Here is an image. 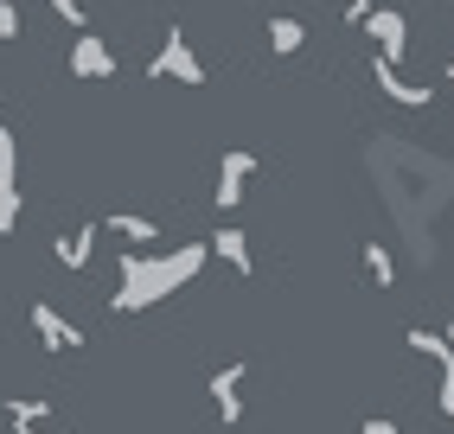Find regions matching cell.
<instances>
[{
  "mask_svg": "<svg viewBox=\"0 0 454 434\" xmlns=\"http://www.w3.org/2000/svg\"><path fill=\"white\" fill-rule=\"evenodd\" d=\"M365 275H372V288H397V256L384 243H365Z\"/></svg>",
  "mask_w": 454,
  "mask_h": 434,
  "instance_id": "cell-14",
  "label": "cell"
},
{
  "mask_svg": "<svg viewBox=\"0 0 454 434\" xmlns=\"http://www.w3.org/2000/svg\"><path fill=\"white\" fill-rule=\"evenodd\" d=\"M301 45H308V26H301L294 13H276V19H269V51H276V58H294Z\"/></svg>",
  "mask_w": 454,
  "mask_h": 434,
  "instance_id": "cell-13",
  "label": "cell"
},
{
  "mask_svg": "<svg viewBox=\"0 0 454 434\" xmlns=\"http://www.w3.org/2000/svg\"><path fill=\"white\" fill-rule=\"evenodd\" d=\"M358 26L372 33V45H378V58H384V65H403V51H410V19H403L397 7H372Z\"/></svg>",
  "mask_w": 454,
  "mask_h": 434,
  "instance_id": "cell-5",
  "label": "cell"
},
{
  "mask_svg": "<svg viewBox=\"0 0 454 434\" xmlns=\"http://www.w3.org/2000/svg\"><path fill=\"white\" fill-rule=\"evenodd\" d=\"M372 83H378L397 109H429V103H435V97H429V83H410L397 65H384V58H372Z\"/></svg>",
  "mask_w": 454,
  "mask_h": 434,
  "instance_id": "cell-9",
  "label": "cell"
},
{
  "mask_svg": "<svg viewBox=\"0 0 454 434\" xmlns=\"http://www.w3.org/2000/svg\"><path fill=\"white\" fill-rule=\"evenodd\" d=\"M442 345H448V352H454V320H448V326H442Z\"/></svg>",
  "mask_w": 454,
  "mask_h": 434,
  "instance_id": "cell-20",
  "label": "cell"
},
{
  "mask_svg": "<svg viewBox=\"0 0 454 434\" xmlns=\"http://www.w3.org/2000/svg\"><path fill=\"white\" fill-rule=\"evenodd\" d=\"M26 320H33V332H39V345H45V352H83L77 320H71V314H58L51 300H33V314H26Z\"/></svg>",
  "mask_w": 454,
  "mask_h": 434,
  "instance_id": "cell-6",
  "label": "cell"
},
{
  "mask_svg": "<svg viewBox=\"0 0 454 434\" xmlns=\"http://www.w3.org/2000/svg\"><path fill=\"white\" fill-rule=\"evenodd\" d=\"M45 415H51V402H39V396H13L7 402V422L13 428H45Z\"/></svg>",
  "mask_w": 454,
  "mask_h": 434,
  "instance_id": "cell-15",
  "label": "cell"
},
{
  "mask_svg": "<svg viewBox=\"0 0 454 434\" xmlns=\"http://www.w3.org/2000/svg\"><path fill=\"white\" fill-rule=\"evenodd\" d=\"M71 77H83V83H103V77H115V51H109V39H97V33H77V45H71Z\"/></svg>",
  "mask_w": 454,
  "mask_h": 434,
  "instance_id": "cell-8",
  "label": "cell"
},
{
  "mask_svg": "<svg viewBox=\"0 0 454 434\" xmlns=\"http://www.w3.org/2000/svg\"><path fill=\"white\" fill-rule=\"evenodd\" d=\"M205 268V243H179L173 256H141V250H122L115 256V294L109 306L115 314H147V306H160L167 294H179Z\"/></svg>",
  "mask_w": 454,
  "mask_h": 434,
  "instance_id": "cell-1",
  "label": "cell"
},
{
  "mask_svg": "<svg viewBox=\"0 0 454 434\" xmlns=\"http://www.w3.org/2000/svg\"><path fill=\"white\" fill-rule=\"evenodd\" d=\"M244 384H250V364H244V358H237V364H224V370H211V402H218L224 428H237V422H244Z\"/></svg>",
  "mask_w": 454,
  "mask_h": 434,
  "instance_id": "cell-7",
  "label": "cell"
},
{
  "mask_svg": "<svg viewBox=\"0 0 454 434\" xmlns=\"http://www.w3.org/2000/svg\"><path fill=\"white\" fill-rule=\"evenodd\" d=\"M250 179H256V153H244V147L218 153V179H211L218 211H237V205H244V185H250Z\"/></svg>",
  "mask_w": 454,
  "mask_h": 434,
  "instance_id": "cell-4",
  "label": "cell"
},
{
  "mask_svg": "<svg viewBox=\"0 0 454 434\" xmlns=\"http://www.w3.org/2000/svg\"><path fill=\"white\" fill-rule=\"evenodd\" d=\"M51 13L65 26H77V33H90V7H83V0H51Z\"/></svg>",
  "mask_w": 454,
  "mask_h": 434,
  "instance_id": "cell-17",
  "label": "cell"
},
{
  "mask_svg": "<svg viewBox=\"0 0 454 434\" xmlns=\"http://www.w3.org/2000/svg\"><path fill=\"white\" fill-rule=\"evenodd\" d=\"M448 77H454V65H448Z\"/></svg>",
  "mask_w": 454,
  "mask_h": 434,
  "instance_id": "cell-21",
  "label": "cell"
},
{
  "mask_svg": "<svg viewBox=\"0 0 454 434\" xmlns=\"http://www.w3.org/2000/svg\"><path fill=\"white\" fill-rule=\"evenodd\" d=\"M7 39H20V7H13V0H0V45H7Z\"/></svg>",
  "mask_w": 454,
  "mask_h": 434,
  "instance_id": "cell-18",
  "label": "cell"
},
{
  "mask_svg": "<svg viewBox=\"0 0 454 434\" xmlns=\"http://www.w3.org/2000/svg\"><path fill=\"white\" fill-rule=\"evenodd\" d=\"M147 77H160V83H186V89L205 83V65H199V51L186 45V33H179V26H167V39H160V51H154V65H147Z\"/></svg>",
  "mask_w": 454,
  "mask_h": 434,
  "instance_id": "cell-2",
  "label": "cell"
},
{
  "mask_svg": "<svg viewBox=\"0 0 454 434\" xmlns=\"http://www.w3.org/2000/svg\"><path fill=\"white\" fill-rule=\"evenodd\" d=\"M97 236H103V224H77V230L58 236L51 250H58V262H65V268L77 275V268H90V256H97Z\"/></svg>",
  "mask_w": 454,
  "mask_h": 434,
  "instance_id": "cell-11",
  "label": "cell"
},
{
  "mask_svg": "<svg viewBox=\"0 0 454 434\" xmlns=\"http://www.w3.org/2000/svg\"><path fill=\"white\" fill-rule=\"evenodd\" d=\"M211 250H218V262L237 275V282H250V236H244V230H231V224H224L218 236H211Z\"/></svg>",
  "mask_w": 454,
  "mask_h": 434,
  "instance_id": "cell-12",
  "label": "cell"
},
{
  "mask_svg": "<svg viewBox=\"0 0 454 434\" xmlns=\"http://www.w3.org/2000/svg\"><path fill=\"white\" fill-rule=\"evenodd\" d=\"M403 345H410L422 364H435V409L454 422V352L442 345V332H422V326H410V332H403Z\"/></svg>",
  "mask_w": 454,
  "mask_h": 434,
  "instance_id": "cell-3",
  "label": "cell"
},
{
  "mask_svg": "<svg viewBox=\"0 0 454 434\" xmlns=\"http://www.w3.org/2000/svg\"><path fill=\"white\" fill-rule=\"evenodd\" d=\"M358 434H397V422H390V415H372V422L358 428Z\"/></svg>",
  "mask_w": 454,
  "mask_h": 434,
  "instance_id": "cell-19",
  "label": "cell"
},
{
  "mask_svg": "<svg viewBox=\"0 0 454 434\" xmlns=\"http://www.w3.org/2000/svg\"><path fill=\"white\" fill-rule=\"evenodd\" d=\"M103 230H115V236L129 243V250H154V243L167 236L154 217H141V211H109V224H103Z\"/></svg>",
  "mask_w": 454,
  "mask_h": 434,
  "instance_id": "cell-10",
  "label": "cell"
},
{
  "mask_svg": "<svg viewBox=\"0 0 454 434\" xmlns=\"http://www.w3.org/2000/svg\"><path fill=\"white\" fill-rule=\"evenodd\" d=\"M20 224V185H0V236H13Z\"/></svg>",
  "mask_w": 454,
  "mask_h": 434,
  "instance_id": "cell-16",
  "label": "cell"
}]
</instances>
